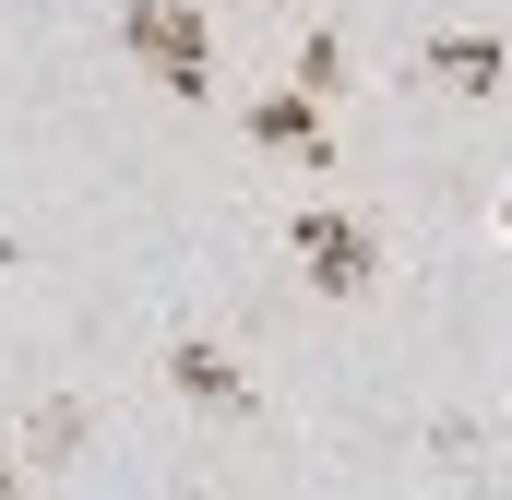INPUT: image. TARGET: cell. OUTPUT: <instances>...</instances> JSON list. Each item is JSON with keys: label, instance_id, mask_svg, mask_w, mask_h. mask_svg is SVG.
Masks as SVG:
<instances>
[{"label": "cell", "instance_id": "obj_1", "mask_svg": "<svg viewBox=\"0 0 512 500\" xmlns=\"http://www.w3.org/2000/svg\"><path fill=\"white\" fill-rule=\"evenodd\" d=\"M131 48L155 60V84H203V72H215V36H203V12H179V0H143V12H131Z\"/></svg>", "mask_w": 512, "mask_h": 500}, {"label": "cell", "instance_id": "obj_2", "mask_svg": "<svg viewBox=\"0 0 512 500\" xmlns=\"http://www.w3.org/2000/svg\"><path fill=\"white\" fill-rule=\"evenodd\" d=\"M298 262H310V286H334V298L370 286V239H358L346 215H310V227H298Z\"/></svg>", "mask_w": 512, "mask_h": 500}]
</instances>
